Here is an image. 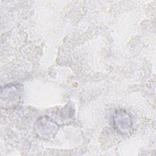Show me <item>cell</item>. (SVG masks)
I'll return each instance as SVG.
<instances>
[{"mask_svg":"<svg viewBox=\"0 0 156 156\" xmlns=\"http://www.w3.org/2000/svg\"><path fill=\"white\" fill-rule=\"evenodd\" d=\"M113 124L116 131L121 135L129 134L133 127L130 115L124 110H116L113 116Z\"/></svg>","mask_w":156,"mask_h":156,"instance_id":"cell-1","label":"cell"},{"mask_svg":"<svg viewBox=\"0 0 156 156\" xmlns=\"http://www.w3.org/2000/svg\"><path fill=\"white\" fill-rule=\"evenodd\" d=\"M35 129L38 136L49 139L54 136L58 130V125L48 116H42L38 119Z\"/></svg>","mask_w":156,"mask_h":156,"instance_id":"cell-2","label":"cell"},{"mask_svg":"<svg viewBox=\"0 0 156 156\" xmlns=\"http://www.w3.org/2000/svg\"><path fill=\"white\" fill-rule=\"evenodd\" d=\"M20 98V90L13 84L4 85L1 88V104L2 107H10L15 105Z\"/></svg>","mask_w":156,"mask_h":156,"instance_id":"cell-3","label":"cell"}]
</instances>
